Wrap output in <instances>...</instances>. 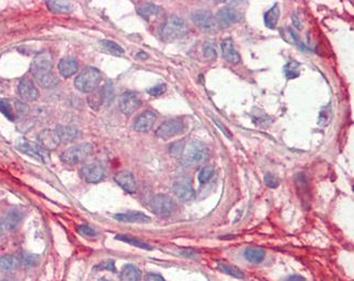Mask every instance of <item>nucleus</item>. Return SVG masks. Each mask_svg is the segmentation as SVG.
<instances>
[{
  "instance_id": "f257e3e1",
  "label": "nucleus",
  "mask_w": 354,
  "mask_h": 281,
  "mask_svg": "<svg viewBox=\"0 0 354 281\" xmlns=\"http://www.w3.org/2000/svg\"><path fill=\"white\" fill-rule=\"evenodd\" d=\"M30 73L42 88H52L57 84V78L54 73V58L50 52L36 54L30 64Z\"/></svg>"
},
{
  "instance_id": "f03ea898",
  "label": "nucleus",
  "mask_w": 354,
  "mask_h": 281,
  "mask_svg": "<svg viewBox=\"0 0 354 281\" xmlns=\"http://www.w3.org/2000/svg\"><path fill=\"white\" fill-rule=\"evenodd\" d=\"M178 156L181 158V162L184 166L196 167L208 160L210 148L200 140H190L181 145Z\"/></svg>"
},
{
  "instance_id": "7ed1b4c3",
  "label": "nucleus",
  "mask_w": 354,
  "mask_h": 281,
  "mask_svg": "<svg viewBox=\"0 0 354 281\" xmlns=\"http://www.w3.org/2000/svg\"><path fill=\"white\" fill-rule=\"evenodd\" d=\"M188 28L184 20L178 16H170L160 28V38L164 42L180 40L188 34Z\"/></svg>"
},
{
  "instance_id": "20e7f679",
  "label": "nucleus",
  "mask_w": 354,
  "mask_h": 281,
  "mask_svg": "<svg viewBox=\"0 0 354 281\" xmlns=\"http://www.w3.org/2000/svg\"><path fill=\"white\" fill-rule=\"evenodd\" d=\"M102 74L100 70L93 66H88L76 76L74 86L82 93H92L98 88Z\"/></svg>"
},
{
  "instance_id": "39448f33",
  "label": "nucleus",
  "mask_w": 354,
  "mask_h": 281,
  "mask_svg": "<svg viewBox=\"0 0 354 281\" xmlns=\"http://www.w3.org/2000/svg\"><path fill=\"white\" fill-rule=\"evenodd\" d=\"M93 150V146L90 143H83L73 146L62 152L60 156V160L64 164L68 166H74V164L83 162L90 155Z\"/></svg>"
},
{
  "instance_id": "423d86ee",
  "label": "nucleus",
  "mask_w": 354,
  "mask_h": 281,
  "mask_svg": "<svg viewBox=\"0 0 354 281\" xmlns=\"http://www.w3.org/2000/svg\"><path fill=\"white\" fill-rule=\"evenodd\" d=\"M186 124L182 118H174L164 121L156 130V136L162 140H169L180 136L186 131Z\"/></svg>"
},
{
  "instance_id": "0eeeda50",
  "label": "nucleus",
  "mask_w": 354,
  "mask_h": 281,
  "mask_svg": "<svg viewBox=\"0 0 354 281\" xmlns=\"http://www.w3.org/2000/svg\"><path fill=\"white\" fill-rule=\"evenodd\" d=\"M16 148L23 152V154L32 157L40 162H47L50 160L48 152L45 148H42L38 143L30 142V140H20L16 143Z\"/></svg>"
},
{
  "instance_id": "6e6552de",
  "label": "nucleus",
  "mask_w": 354,
  "mask_h": 281,
  "mask_svg": "<svg viewBox=\"0 0 354 281\" xmlns=\"http://www.w3.org/2000/svg\"><path fill=\"white\" fill-rule=\"evenodd\" d=\"M174 200L166 194H157L150 202V208L152 212L160 217H168L174 210Z\"/></svg>"
},
{
  "instance_id": "1a4fd4ad",
  "label": "nucleus",
  "mask_w": 354,
  "mask_h": 281,
  "mask_svg": "<svg viewBox=\"0 0 354 281\" xmlns=\"http://www.w3.org/2000/svg\"><path fill=\"white\" fill-rule=\"evenodd\" d=\"M192 20L196 26L207 33H216L219 30V24L210 12L195 11L192 14Z\"/></svg>"
},
{
  "instance_id": "9d476101",
  "label": "nucleus",
  "mask_w": 354,
  "mask_h": 281,
  "mask_svg": "<svg viewBox=\"0 0 354 281\" xmlns=\"http://www.w3.org/2000/svg\"><path fill=\"white\" fill-rule=\"evenodd\" d=\"M142 100L141 97L136 92H126L122 94L119 100V106L121 112L126 116H131L141 107Z\"/></svg>"
},
{
  "instance_id": "9b49d317",
  "label": "nucleus",
  "mask_w": 354,
  "mask_h": 281,
  "mask_svg": "<svg viewBox=\"0 0 354 281\" xmlns=\"http://www.w3.org/2000/svg\"><path fill=\"white\" fill-rule=\"evenodd\" d=\"M81 174L86 182L97 183L102 181L104 176H105V169H104L102 164L98 162H88L82 167Z\"/></svg>"
},
{
  "instance_id": "f8f14e48",
  "label": "nucleus",
  "mask_w": 354,
  "mask_h": 281,
  "mask_svg": "<svg viewBox=\"0 0 354 281\" xmlns=\"http://www.w3.org/2000/svg\"><path fill=\"white\" fill-rule=\"evenodd\" d=\"M18 93L24 102H35L38 100L40 93L36 88L35 84L28 78H23L18 85Z\"/></svg>"
},
{
  "instance_id": "ddd939ff",
  "label": "nucleus",
  "mask_w": 354,
  "mask_h": 281,
  "mask_svg": "<svg viewBox=\"0 0 354 281\" xmlns=\"http://www.w3.org/2000/svg\"><path fill=\"white\" fill-rule=\"evenodd\" d=\"M174 191L182 202H191L195 198V192L191 181L186 178L176 180L174 186Z\"/></svg>"
},
{
  "instance_id": "4468645a",
  "label": "nucleus",
  "mask_w": 354,
  "mask_h": 281,
  "mask_svg": "<svg viewBox=\"0 0 354 281\" xmlns=\"http://www.w3.org/2000/svg\"><path fill=\"white\" fill-rule=\"evenodd\" d=\"M38 144L42 146V148H45L47 152L56 150L61 142L56 130L54 131V130H50V129L42 130L38 134Z\"/></svg>"
},
{
  "instance_id": "2eb2a0df",
  "label": "nucleus",
  "mask_w": 354,
  "mask_h": 281,
  "mask_svg": "<svg viewBox=\"0 0 354 281\" xmlns=\"http://www.w3.org/2000/svg\"><path fill=\"white\" fill-rule=\"evenodd\" d=\"M156 119L157 114L154 112H144L134 121V130L138 132H148L154 126Z\"/></svg>"
},
{
  "instance_id": "dca6fc26",
  "label": "nucleus",
  "mask_w": 354,
  "mask_h": 281,
  "mask_svg": "<svg viewBox=\"0 0 354 281\" xmlns=\"http://www.w3.org/2000/svg\"><path fill=\"white\" fill-rule=\"evenodd\" d=\"M58 70L61 76L64 78L74 76L78 70V62L74 57H64L59 61Z\"/></svg>"
},
{
  "instance_id": "f3484780",
  "label": "nucleus",
  "mask_w": 354,
  "mask_h": 281,
  "mask_svg": "<svg viewBox=\"0 0 354 281\" xmlns=\"http://www.w3.org/2000/svg\"><path fill=\"white\" fill-rule=\"evenodd\" d=\"M114 181L128 193L133 194L136 191V182L129 171H120L114 176Z\"/></svg>"
},
{
  "instance_id": "a211bd4d",
  "label": "nucleus",
  "mask_w": 354,
  "mask_h": 281,
  "mask_svg": "<svg viewBox=\"0 0 354 281\" xmlns=\"http://www.w3.org/2000/svg\"><path fill=\"white\" fill-rule=\"evenodd\" d=\"M242 16L239 14V12H236V10L231 8H222L218 11L216 20L219 26H220V24L224 26H228L236 22H239Z\"/></svg>"
},
{
  "instance_id": "6ab92c4d",
  "label": "nucleus",
  "mask_w": 354,
  "mask_h": 281,
  "mask_svg": "<svg viewBox=\"0 0 354 281\" xmlns=\"http://www.w3.org/2000/svg\"><path fill=\"white\" fill-rule=\"evenodd\" d=\"M220 46H222V56L226 60L229 61V62H231V64H234L240 62L241 57H240L239 52H238L236 50L232 40L228 38V40H222Z\"/></svg>"
},
{
  "instance_id": "aec40b11",
  "label": "nucleus",
  "mask_w": 354,
  "mask_h": 281,
  "mask_svg": "<svg viewBox=\"0 0 354 281\" xmlns=\"http://www.w3.org/2000/svg\"><path fill=\"white\" fill-rule=\"evenodd\" d=\"M56 132L59 136L61 142L64 143H71L73 140L80 138L81 136V132L78 131L76 128L71 126H58Z\"/></svg>"
},
{
  "instance_id": "412c9836",
  "label": "nucleus",
  "mask_w": 354,
  "mask_h": 281,
  "mask_svg": "<svg viewBox=\"0 0 354 281\" xmlns=\"http://www.w3.org/2000/svg\"><path fill=\"white\" fill-rule=\"evenodd\" d=\"M114 218L122 222H136V224H148L150 218L141 212H131L126 214H117Z\"/></svg>"
},
{
  "instance_id": "4be33fe9",
  "label": "nucleus",
  "mask_w": 354,
  "mask_h": 281,
  "mask_svg": "<svg viewBox=\"0 0 354 281\" xmlns=\"http://www.w3.org/2000/svg\"><path fill=\"white\" fill-rule=\"evenodd\" d=\"M22 220H23L22 212L18 210H12L7 214V216H6L4 226L9 231H14L19 228Z\"/></svg>"
},
{
  "instance_id": "5701e85b",
  "label": "nucleus",
  "mask_w": 354,
  "mask_h": 281,
  "mask_svg": "<svg viewBox=\"0 0 354 281\" xmlns=\"http://www.w3.org/2000/svg\"><path fill=\"white\" fill-rule=\"evenodd\" d=\"M120 278L121 281H141L142 272L136 266L128 264L122 268Z\"/></svg>"
},
{
  "instance_id": "b1692460",
  "label": "nucleus",
  "mask_w": 354,
  "mask_h": 281,
  "mask_svg": "<svg viewBox=\"0 0 354 281\" xmlns=\"http://www.w3.org/2000/svg\"><path fill=\"white\" fill-rule=\"evenodd\" d=\"M279 16H280L279 6H278V4H274V7L270 8V10H268V11L266 12V14H265V16H264L265 26H266L268 28H272V30L276 28Z\"/></svg>"
},
{
  "instance_id": "393cba45",
  "label": "nucleus",
  "mask_w": 354,
  "mask_h": 281,
  "mask_svg": "<svg viewBox=\"0 0 354 281\" xmlns=\"http://www.w3.org/2000/svg\"><path fill=\"white\" fill-rule=\"evenodd\" d=\"M265 251L260 248H248L244 251V258L253 264H260L265 260Z\"/></svg>"
},
{
  "instance_id": "a878e982",
  "label": "nucleus",
  "mask_w": 354,
  "mask_h": 281,
  "mask_svg": "<svg viewBox=\"0 0 354 281\" xmlns=\"http://www.w3.org/2000/svg\"><path fill=\"white\" fill-rule=\"evenodd\" d=\"M20 265V260L14 255H4L0 258V272H11Z\"/></svg>"
},
{
  "instance_id": "bb28decb",
  "label": "nucleus",
  "mask_w": 354,
  "mask_h": 281,
  "mask_svg": "<svg viewBox=\"0 0 354 281\" xmlns=\"http://www.w3.org/2000/svg\"><path fill=\"white\" fill-rule=\"evenodd\" d=\"M46 4L54 14H69L72 10V4L68 2H46Z\"/></svg>"
},
{
  "instance_id": "cd10ccee",
  "label": "nucleus",
  "mask_w": 354,
  "mask_h": 281,
  "mask_svg": "<svg viewBox=\"0 0 354 281\" xmlns=\"http://www.w3.org/2000/svg\"><path fill=\"white\" fill-rule=\"evenodd\" d=\"M100 47L105 52L112 54H114V56H121V54H124V48H122L120 45H118L117 42H114L112 40H102L100 42Z\"/></svg>"
},
{
  "instance_id": "c85d7f7f",
  "label": "nucleus",
  "mask_w": 354,
  "mask_h": 281,
  "mask_svg": "<svg viewBox=\"0 0 354 281\" xmlns=\"http://www.w3.org/2000/svg\"><path fill=\"white\" fill-rule=\"evenodd\" d=\"M217 266H218V270H219L224 272V274H230V276L236 277V278H239V279L244 278V274H243V272L239 270V268L234 267V266H232V265H230V264H228V262H217Z\"/></svg>"
},
{
  "instance_id": "c756f323",
  "label": "nucleus",
  "mask_w": 354,
  "mask_h": 281,
  "mask_svg": "<svg viewBox=\"0 0 354 281\" xmlns=\"http://www.w3.org/2000/svg\"><path fill=\"white\" fill-rule=\"evenodd\" d=\"M160 12H162V9L152 4H146L138 9V14L148 21L152 16H157L158 14H160Z\"/></svg>"
},
{
  "instance_id": "7c9ffc66",
  "label": "nucleus",
  "mask_w": 354,
  "mask_h": 281,
  "mask_svg": "<svg viewBox=\"0 0 354 281\" xmlns=\"http://www.w3.org/2000/svg\"><path fill=\"white\" fill-rule=\"evenodd\" d=\"M0 112H2L9 120L16 119L14 108L12 107V104L9 100H6V98L0 100Z\"/></svg>"
},
{
  "instance_id": "2f4dec72",
  "label": "nucleus",
  "mask_w": 354,
  "mask_h": 281,
  "mask_svg": "<svg viewBox=\"0 0 354 281\" xmlns=\"http://www.w3.org/2000/svg\"><path fill=\"white\" fill-rule=\"evenodd\" d=\"M116 239L120 240L122 242H126L128 244H131V246L140 248L152 250V248L148 246V244H146V243H144L142 241L138 240L136 238H132V236H116Z\"/></svg>"
},
{
  "instance_id": "473e14b6",
  "label": "nucleus",
  "mask_w": 354,
  "mask_h": 281,
  "mask_svg": "<svg viewBox=\"0 0 354 281\" xmlns=\"http://www.w3.org/2000/svg\"><path fill=\"white\" fill-rule=\"evenodd\" d=\"M102 100H104V95L102 93V90L92 92L90 95L88 96V105L94 109H97L98 107H100L102 104Z\"/></svg>"
},
{
  "instance_id": "72a5a7b5",
  "label": "nucleus",
  "mask_w": 354,
  "mask_h": 281,
  "mask_svg": "<svg viewBox=\"0 0 354 281\" xmlns=\"http://www.w3.org/2000/svg\"><path fill=\"white\" fill-rule=\"evenodd\" d=\"M38 262V258L33 254H23L20 260V264L26 267H33L36 266Z\"/></svg>"
},
{
  "instance_id": "f704fd0d",
  "label": "nucleus",
  "mask_w": 354,
  "mask_h": 281,
  "mask_svg": "<svg viewBox=\"0 0 354 281\" xmlns=\"http://www.w3.org/2000/svg\"><path fill=\"white\" fill-rule=\"evenodd\" d=\"M212 176H214V168L212 167H204L202 170L200 171L198 180L200 183H202V184H205V183H207L212 179Z\"/></svg>"
},
{
  "instance_id": "c9c22d12",
  "label": "nucleus",
  "mask_w": 354,
  "mask_h": 281,
  "mask_svg": "<svg viewBox=\"0 0 354 281\" xmlns=\"http://www.w3.org/2000/svg\"><path fill=\"white\" fill-rule=\"evenodd\" d=\"M93 270L94 272H102V270H109V272H116V266H114V262L112 260H106V262H100L98 265H96L94 268H93Z\"/></svg>"
},
{
  "instance_id": "e433bc0d",
  "label": "nucleus",
  "mask_w": 354,
  "mask_h": 281,
  "mask_svg": "<svg viewBox=\"0 0 354 281\" xmlns=\"http://www.w3.org/2000/svg\"><path fill=\"white\" fill-rule=\"evenodd\" d=\"M203 54H204V56L210 60L216 59V57H217V52H216L215 47H214L212 42H205L204 46H203Z\"/></svg>"
},
{
  "instance_id": "4c0bfd02",
  "label": "nucleus",
  "mask_w": 354,
  "mask_h": 281,
  "mask_svg": "<svg viewBox=\"0 0 354 281\" xmlns=\"http://www.w3.org/2000/svg\"><path fill=\"white\" fill-rule=\"evenodd\" d=\"M78 232L80 234L84 236H88V238H93L96 236V232L93 228H90L88 227V226H85V224H81V226H78Z\"/></svg>"
},
{
  "instance_id": "58836bf2",
  "label": "nucleus",
  "mask_w": 354,
  "mask_h": 281,
  "mask_svg": "<svg viewBox=\"0 0 354 281\" xmlns=\"http://www.w3.org/2000/svg\"><path fill=\"white\" fill-rule=\"evenodd\" d=\"M298 66V62L288 64V66H286V68H288V70H286V76L288 78L289 80H291V78H294L298 76V72L296 71Z\"/></svg>"
},
{
  "instance_id": "ea45409f",
  "label": "nucleus",
  "mask_w": 354,
  "mask_h": 281,
  "mask_svg": "<svg viewBox=\"0 0 354 281\" xmlns=\"http://www.w3.org/2000/svg\"><path fill=\"white\" fill-rule=\"evenodd\" d=\"M166 90H167V88H166V85H164V84H158V85H156V86H154V88H148V93L150 94V95H152V96H160V95H162L164 93V92H166Z\"/></svg>"
},
{
  "instance_id": "a19ab883",
  "label": "nucleus",
  "mask_w": 354,
  "mask_h": 281,
  "mask_svg": "<svg viewBox=\"0 0 354 281\" xmlns=\"http://www.w3.org/2000/svg\"><path fill=\"white\" fill-rule=\"evenodd\" d=\"M265 183L266 184L270 186V188H277L279 186V181L278 179L276 178V176H272V174H267L265 176Z\"/></svg>"
},
{
  "instance_id": "79ce46f5",
  "label": "nucleus",
  "mask_w": 354,
  "mask_h": 281,
  "mask_svg": "<svg viewBox=\"0 0 354 281\" xmlns=\"http://www.w3.org/2000/svg\"><path fill=\"white\" fill-rule=\"evenodd\" d=\"M214 121H215V124H216V126H219V128H220V130L224 132V136H228L229 138H232V136H231V133H230V131L228 130V129H226V128H224V126L222 124V122L220 121H219V120H217V119H214Z\"/></svg>"
},
{
  "instance_id": "37998d69",
  "label": "nucleus",
  "mask_w": 354,
  "mask_h": 281,
  "mask_svg": "<svg viewBox=\"0 0 354 281\" xmlns=\"http://www.w3.org/2000/svg\"><path fill=\"white\" fill-rule=\"evenodd\" d=\"M145 281H164V279L160 276V274H148V276L145 277Z\"/></svg>"
},
{
  "instance_id": "c03bdc74",
  "label": "nucleus",
  "mask_w": 354,
  "mask_h": 281,
  "mask_svg": "<svg viewBox=\"0 0 354 281\" xmlns=\"http://www.w3.org/2000/svg\"><path fill=\"white\" fill-rule=\"evenodd\" d=\"M292 22H294V26L298 28V30H301L302 28V23L300 22V19L296 16V14H294V16H292Z\"/></svg>"
},
{
  "instance_id": "a18cd8bd",
  "label": "nucleus",
  "mask_w": 354,
  "mask_h": 281,
  "mask_svg": "<svg viewBox=\"0 0 354 281\" xmlns=\"http://www.w3.org/2000/svg\"><path fill=\"white\" fill-rule=\"evenodd\" d=\"M286 281H305L301 276H291Z\"/></svg>"
},
{
  "instance_id": "49530a36",
  "label": "nucleus",
  "mask_w": 354,
  "mask_h": 281,
  "mask_svg": "<svg viewBox=\"0 0 354 281\" xmlns=\"http://www.w3.org/2000/svg\"><path fill=\"white\" fill-rule=\"evenodd\" d=\"M138 58H142V59H148V54H146V52H140V54H138Z\"/></svg>"
},
{
  "instance_id": "de8ad7c7",
  "label": "nucleus",
  "mask_w": 354,
  "mask_h": 281,
  "mask_svg": "<svg viewBox=\"0 0 354 281\" xmlns=\"http://www.w3.org/2000/svg\"><path fill=\"white\" fill-rule=\"evenodd\" d=\"M2 234V222H0V236Z\"/></svg>"
},
{
  "instance_id": "09e8293b",
  "label": "nucleus",
  "mask_w": 354,
  "mask_h": 281,
  "mask_svg": "<svg viewBox=\"0 0 354 281\" xmlns=\"http://www.w3.org/2000/svg\"><path fill=\"white\" fill-rule=\"evenodd\" d=\"M98 281H110V280H108V279H106V278H102V279H100Z\"/></svg>"
},
{
  "instance_id": "8fccbe9b",
  "label": "nucleus",
  "mask_w": 354,
  "mask_h": 281,
  "mask_svg": "<svg viewBox=\"0 0 354 281\" xmlns=\"http://www.w3.org/2000/svg\"><path fill=\"white\" fill-rule=\"evenodd\" d=\"M0 281H7V280H4V279H2V278H0Z\"/></svg>"
}]
</instances>
